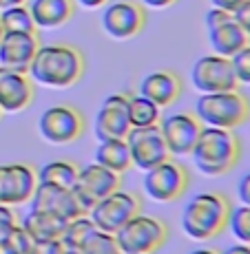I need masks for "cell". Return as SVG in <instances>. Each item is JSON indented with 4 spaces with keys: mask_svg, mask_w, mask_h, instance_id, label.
Segmentation results:
<instances>
[{
    "mask_svg": "<svg viewBox=\"0 0 250 254\" xmlns=\"http://www.w3.org/2000/svg\"><path fill=\"white\" fill-rule=\"evenodd\" d=\"M84 71V58L80 49L65 42L40 45L29 66V75L33 82L51 89H67L80 80Z\"/></svg>",
    "mask_w": 250,
    "mask_h": 254,
    "instance_id": "1",
    "label": "cell"
},
{
    "mask_svg": "<svg viewBox=\"0 0 250 254\" xmlns=\"http://www.w3.org/2000/svg\"><path fill=\"white\" fill-rule=\"evenodd\" d=\"M233 203L224 192H197L182 212V228L195 241H208L228 228Z\"/></svg>",
    "mask_w": 250,
    "mask_h": 254,
    "instance_id": "2",
    "label": "cell"
},
{
    "mask_svg": "<svg viewBox=\"0 0 250 254\" xmlns=\"http://www.w3.org/2000/svg\"><path fill=\"white\" fill-rule=\"evenodd\" d=\"M195 166L208 177L226 175L237 166L242 157V144L239 137L228 128L217 126H204L190 150Z\"/></svg>",
    "mask_w": 250,
    "mask_h": 254,
    "instance_id": "3",
    "label": "cell"
},
{
    "mask_svg": "<svg viewBox=\"0 0 250 254\" xmlns=\"http://www.w3.org/2000/svg\"><path fill=\"white\" fill-rule=\"evenodd\" d=\"M195 115L202 120L204 126H217V128H237L250 117L248 95L239 89L222 91V93H202L195 106Z\"/></svg>",
    "mask_w": 250,
    "mask_h": 254,
    "instance_id": "4",
    "label": "cell"
},
{
    "mask_svg": "<svg viewBox=\"0 0 250 254\" xmlns=\"http://www.w3.org/2000/svg\"><path fill=\"white\" fill-rule=\"evenodd\" d=\"M168 228L158 217L151 214H135L131 221H126L120 230L115 232L120 252H140V254H153L166 243Z\"/></svg>",
    "mask_w": 250,
    "mask_h": 254,
    "instance_id": "5",
    "label": "cell"
},
{
    "mask_svg": "<svg viewBox=\"0 0 250 254\" xmlns=\"http://www.w3.org/2000/svg\"><path fill=\"white\" fill-rule=\"evenodd\" d=\"M206 29H208L210 47L224 58H233L237 51L250 45L244 24L235 20L233 11H226V9L210 7L206 13Z\"/></svg>",
    "mask_w": 250,
    "mask_h": 254,
    "instance_id": "6",
    "label": "cell"
},
{
    "mask_svg": "<svg viewBox=\"0 0 250 254\" xmlns=\"http://www.w3.org/2000/svg\"><path fill=\"white\" fill-rule=\"evenodd\" d=\"M140 210H142V201L137 194L117 188L109 197L100 199V201L91 208L89 217L93 219L97 230L115 234L126 221H131L135 214H140Z\"/></svg>",
    "mask_w": 250,
    "mask_h": 254,
    "instance_id": "7",
    "label": "cell"
},
{
    "mask_svg": "<svg viewBox=\"0 0 250 254\" xmlns=\"http://www.w3.org/2000/svg\"><path fill=\"white\" fill-rule=\"evenodd\" d=\"M190 82L202 93H222L239 89V80L235 75L233 60L219 53H210L195 60L190 69Z\"/></svg>",
    "mask_w": 250,
    "mask_h": 254,
    "instance_id": "8",
    "label": "cell"
},
{
    "mask_svg": "<svg viewBox=\"0 0 250 254\" xmlns=\"http://www.w3.org/2000/svg\"><path fill=\"white\" fill-rule=\"evenodd\" d=\"M186 188H188V170L182 164L170 162V159L146 170L144 175V192L153 201H175L186 192Z\"/></svg>",
    "mask_w": 250,
    "mask_h": 254,
    "instance_id": "9",
    "label": "cell"
},
{
    "mask_svg": "<svg viewBox=\"0 0 250 254\" xmlns=\"http://www.w3.org/2000/svg\"><path fill=\"white\" fill-rule=\"evenodd\" d=\"M124 139H126V144H129L133 166L140 170H144V173L170 157L168 148H166V141L162 137L160 124L131 128Z\"/></svg>",
    "mask_w": 250,
    "mask_h": 254,
    "instance_id": "10",
    "label": "cell"
},
{
    "mask_svg": "<svg viewBox=\"0 0 250 254\" xmlns=\"http://www.w3.org/2000/svg\"><path fill=\"white\" fill-rule=\"evenodd\" d=\"M144 7L135 0H113V2L104 4L102 29L106 31V36L115 38V40H129L144 29Z\"/></svg>",
    "mask_w": 250,
    "mask_h": 254,
    "instance_id": "11",
    "label": "cell"
},
{
    "mask_svg": "<svg viewBox=\"0 0 250 254\" xmlns=\"http://www.w3.org/2000/svg\"><path fill=\"white\" fill-rule=\"evenodd\" d=\"M40 135L51 144H71L84 133V117L78 109L67 104L49 106L38 122Z\"/></svg>",
    "mask_w": 250,
    "mask_h": 254,
    "instance_id": "12",
    "label": "cell"
},
{
    "mask_svg": "<svg viewBox=\"0 0 250 254\" xmlns=\"http://www.w3.org/2000/svg\"><path fill=\"white\" fill-rule=\"evenodd\" d=\"M31 210L53 212L65 221L89 214V208L80 201V197L76 194L73 188H58V186H49L40 182H38L36 190L31 194Z\"/></svg>",
    "mask_w": 250,
    "mask_h": 254,
    "instance_id": "13",
    "label": "cell"
},
{
    "mask_svg": "<svg viewBox=\"0 0 250 254\" xmlns=\"http://www.w3.org/2000/svg\"><path fill=\"white\" fill-rule=\"evenodd\" d=\"M160 128L170 155H190L204 124L195 113L179 111V113H170L162 117Z\"/></svg>",
    "mask_w": 250,
    "mask_h": 254,
    "instance_id": "14",
    "label": "cell"
},
{
    "mask_svg": "<svg viewBox=\"0 0 250 254\" xmlns=\"http://www.w3.org/2000/svg\"><path fill=\"white\" fill-rule=\"evenodd\" d=\"M117 188H122V177L97 162L86 164L84 168H80L78 182L73 186L76 194L80 197V201L89 208V212L100 199L109 197Z\"/></svg>",
    "mask_w": 250,
    "mask_h": 254,
    "instance_id": "15",
    "label": "cell"
},
{
    "mask_svg": "<svg viewBox=\"0 0 250 254\" xmlns=\"http://www.w3.org/2000/svg\"><path fill=\"white\" fill-rule=\"evenodd\" d=\"M38 186V170L27 162L0 166V203L18 206L31 201V194Z\"/></svg>",
    "mask_w": 250,
    "mask_h": 254,
    "instance_id": "16",
    "label": "cell"
},
{
    "mask_svg": "<svg viewBox=\"0 0 250 254\" xmlns=\"http://www.w3.org/2000/svg\"><path fill=\"white\" fill-rule=\"evenodd\" d=\"M131 117H129V95L124 93H113L104 97L100 111L93 122V130L100 141L104 139H124L129 135Z\"/></svg>",
    "mask_w": 250,
    "mask_h": 254,
    "instance_id": "17",
    "label": "cell"
},
{
    "mask_svg": "<svg viewBox=\"0 0 250 254\" xmlns=\"http://www.w3.org/2000/svg\"><path fill=\"white\" fill-rule=\"evenodd\" d=\"M38 47V33H4L0 40V66L27 73Z\"/></svg>",
    "mask_w": 250,
    "mask_h": 254,
    "instance_id": "18",
    "label": "cell"
},
{
    "mask_svg": "<svg viewBox=\"0 0 250 254\" xmlns=\"http://www.w3.org/2000/svg\"><path fill=\"white\" fill-rule=\"evenodd\" d=\"M33 100V84L27 73L0 66V109L2 113L24 111Z\"/></svg>",
    "mask_w": 250,
    "mask_h": 254,
    "instance_id": "19",
    "label": "cell"
},
{
    "mask_svg": "<svg viewBox=\"0 0 250 254\" xmlns=\"http://www.w3.org/2000/svg\"><path fill=\"white\" fill-rule=\"evenodd\" d=\"M179 93H182V80H179L177 73L168 69L146 73L140 82V95L149 97L160 109L170 106L179 97Z\"/></svg>",
    "mask_w": 250,
    "mask_h": 254,
    "instance_id": "20",
    "label": "cell"
},
{
    "mask_svg": "<svg viewBox=\"0 0 250 254\" xmlns=\"http://www.w3.org/2000/svg\"><path fill=\"white\" fill-rule=\"evenodd\" d=\"M20 226L27 230V234L33 239V243H49L62 237L67 228V221L60 219L53 212H45V210H31L27 217L22 219Z\"/></svg>",
    "mask_w": 250,
    "mask_h": 254,
    "instance_id": "21",
    "label": "cell"
},
{
    "mask_svg": "<svg viewBox=\"0 0 250 254\" xmlns=\"http://www.w3.org/2000/svg\"><path fill=\"white\" fill-rule=\"evenodd\" d=\"M29 11L38 29H56L73 16V0H31Z\"/></svg>",
    "mask_w": 250,
    "mask_h": 254,
    "instance_id": "22",
    "label": "cell"
},
{
    "mask_svg": "<svg viewBox=\"0 0 250 254\" xmlns=\"http://www.w3.org/2000/svg\"><path fill=\"white\" fill-rule=\"evenodd\" d=\"M95 162L106 166L109 170L122 175L133 166V159H131V150L126 139H104L100 141L95 150Z\"/></svg>",
    "mask_w": 250,
    "mask_h": 254,
    "instance_id": "23",
    "label": "cell"
},
{
    "mask_svg": "<svg viewBox=\"0 0 250 254\" xmlns=\"http://www.w3.org/2000/svg\"><path fill=\"white\" fill-rule=\"evenodd\" d=\"M78 173H80V168L73 162L56 159V162H49L38 170V182L58 186V188H73L78 182Z\"/></svg>",
    "mask_w": 250,
    "mask_h": 254,
    "instance_id": "24",
    "label": "cell"
},
{
    "mask_svg": "<svg viewBox=\"0 0 250 254\" xmlns=\"http://www.w3.org/2000/svg\"><path fill=\"white\" fill-rule=\"evenodd\" d=\"M0 24L4 33H36V22L31 18V11L24 4L0 9Z\"/></svg>",
    "mask_w": 250,
    "mask_h": 254,
    "instance_id": "25",
    "label": "cell"
},
{
    "mask_svg": "<svg viewBox=\"0 0 250 254\" xmlns=\"http://www.w3.org/2000/svg\"><path fill=\"white\" fill-rule=\"evenodd\" d=\"M129 117L131 126L140 128V126H153L160 124V106L151 102L144 95H129Z\"/></svg>",
    "mask_w": 250,
    "mask_h": 254,
    "instance_id": "26",
    "label": "cell"
},
{
    "mask_svg": "<svg viewBox=\"0 0 250 254\" xmlns=\"http://www.w3.org/2000/svg\"><path fill=\"white\" fill-rule=\"evenodd\" d=\"M95 230H97V228H95V223H93V219L89 217V214H84V217H78V219L67 221V228H65V232H62V239L71 243L73 248H78V250H80V246Z\"/></svg>",
    "mask_w": 250,
    "mask_h": 254,
    "instance_id": "27",
    "label": "cell"
},
{
    "mask_svg": "<svg viewBox=\"0 0 250 254\" xmlns=\"http://www.w3.org/2000/svg\"><path fill=\"white\" fill-rule=\"evenodd\" d=\"M80 254H120V246H117L115 234L95 230L80 246Z\"/></svg>",
    "mask_w": 250,
    "mask_h": 254,
    "instance_id": "28",
    "label": "cell"
},
{
    "mask_svg": "<svg viewBox=\"0 0 250 254\" xmlns=\"http://www.w3.org/2000/svg\"><path fill=\"white\" fill-rule=\"evenodd\" d=\"M228 228L233 230L235 237H237V241L250 243V206L242 203V206L230 210Z\"/></svg>",
    "mask_w": 250,
    "mask_h": 254,
    "instance_id": "29",
    "label": "cell"
},
{
    "mask_svg": "<svg viewBox=\"0 0 250 254\" xmlns=\"http://www.w3.org/2000/svg\"><path fill=\"white\" fill-rule=\"evenodd\" d=\"M230 60H233V69L239 84H250V45H246L242 51H237Z\"/></svg>",
    "mask_w": 250,
    "mask_h": 254,
    "instance_id": "30",
    "label": "cell"
},
{
    "mask_svg": "<svg viewBox=\"0 0 250 254\" xmlns=\"http://www.w3.org/2000/svg\"><path fill=\"white\" fill-rule=\"evenodd\" d=\"M7 241L13 246V250H16L18 254H27L29 250H31V246H33V239L27 234V230L18 223L16 228L11 230V234L7 237Z\"/></svg>",
    "mask_w": 250,
    "mask_h": 254,
    "instance_id": "31",
    "label": "cell"
},
{
    "mask_svg": "<svg viewBox=\"0 0 250 254\" xmlns=\"http://www.w3.org/2000/svg\"><path fill=\"white\" fill-rule=\"evenodd\" d=\"M16 226H18V221H16L13 210L9 206H2V203H0V241H4Z\"/></svg>",
    "mask_w": 250,
    "mask_h": 254,
    "instance_id": "32",
    "label": "cell"
},
{
    "mask_svg": "<svg viewBox=\"0 0 250 254\" xmlns=\"http://www.w3.org/2000/svg\"><path fill=\"white\" fill-rule=\"evenodd\" d=\"M233 16H235L237 22L244 24V29H246V33L250 38V0H244V2L233 11Z\"/></svg>",
    "mask_w": 250,
    "mask_h": 254,
    "instance_id": "33",
    "label": "cell"
},
{
    "mask_svg": "<svg viewBox=\"0 0 250 254\" xmlns=\"http://www.w3.org/2000/svg\"><path fill=\"white\" fill-rule=\"evenodd\" d=\"M237 194H239V201L246 203V206H250V173H246L242 179H239Z\"/></svg>",
    "mask_w": 250,
    "mask_h": 254,
    "instance_id": "34",
    "label": "cell"
},
{
    "mask_svg": "<svg viewBox=\"0 0 250 254\" xmlns=\"http://www.w3.org/2000/svg\"><path fill=\"white\" fill-rule=\"evenodd\" d=\"M219 254H250V243H235V246H228L226 250H222Z\"/></svg>",
    "mask_w": 250,
    "mask_h": 254,
    "instance_id": "35",
    "label": "cell"
},
{
    "mask_svg": "<svg viewBox=\"0 0 250 254\" xmlns=\"http://www.w3.org/2000/svg\"><path fill=\"white\" fill-rule=\"evenodd\" d=\"M210 2H213V7L226 9V11H235V9H237L244 0H210Z\"/></svg>",
    "mask_w": 250,
    "mask_h": 254,
    "instance_id": "36",
    "label": "cell"
},
{
    "mask_svg": "<svg viewBox=\"0 0 250 254\" xmlns=\"http://www.w3.org/2000/svg\"><path fill=\"white\" fill-rule=\"evenodd\" d=\"M27 254H53V241L49 243H33Z\"/></svg>",
    "mask_w": 250,
    "mask_h": 254,
    "instance_id": "37",
    "label": "cell"
},
{
    "mask_svg": "<svg viewBox=\"0 0 250 254\" xmlns=\"http://www.w3.org/2000/svg\"><path fill=\"white\" fill-rule=\"evenodd\" d=\"M142 2L153 9H166V7H170V4H175L177 0H142Z\"/></svg>",
    "mask_w": 250,
    "mask_h": 254,
    "instance_id": "38",
    "label": "cell"
},
{
    "mask_svg": "<svg viewBox=\"0 0 250 254\" xmlns=\"http://www.w3.org/2000/svg\"><path fill=\"white\" fill-rule=\"evenodd\" d=\"M78 4H82V7H86V9H97V7H104L109 0H76Z\"/></svg>",
    "mask_w": 250,
    "mask_h": 254,
    "instance_id": "39",
    "label": "cell"
},
{
    "mask_svg": "<svg viewBox=\"0 0 250 254\" xmlns=\"http://www.w3.org/2000/svg\"><path fill=\"white\" fill-rule=\"evenodd\" d=\"M0 254H18V252L13 250V246L4 239V241H0Z\"/></svg>",
    "mask_w": 250,
    "mask_h": 254,
    "instance_id": "40",
    "label": "cell"
},
{
    "mask_svg": "<svg viewBox=\"0 0 250 254\" xmlns=\"http://www.w3.org/2000/svg\"><path fill=\"white\" fill-rule=\"evenodd\" d=\"M188 254H219V252L213 250V248H195V250H190Z\"/></svg>",
    "mask_w": 250,
    "mask_h": 254,
    "instance_id": "41",
    "label": "cell"
},
{
    "mask_svg": "<svg viewBox=\"0 0 250 254\" xmlns=\"http://www.w3.org/2000/svg\"><path fill=\"white\" fill-rule=\"evenodd\" d=\"M27 0H0V9L2 7H13V4H24Z\"/></svg>",
    "mask_w": 250,
    "mask_h": 254,
    "instance_id": "42",
    "label": "cell"
},
{
    "mask_svg": "<svg viewBox=\"0 0 250 254\" xmlns=\"http://www.w3.org/2000/svg\"><path fill=\"white\" fill-rule=\"evenodd\" d=\"M2 36H4V31H2V24H0V40H2Z\"/></svg>",
    "mask_w": 250,
    "mask_h": 254,
    "instance_id": "43",
    "label": "cell"
},
{
    "mask_svg": "<svg viewBox=\"0 0 250 254\" xmlns=\"http://www.w3.org/2000/svg\"><path fill=\"white\" fill-rule=\"evenodd\" d=\"M120 254H140V252H120Z\"/></svg>",
    "mask_w": 250,
    "mask_h": 254,
    "instance_id": "44",
    "label": "cell"
},
{
    "mask_svg": "<svg viewBox=\"0 0 250 254\" xmlns=\"http://www.w3.org/2000/svg\"><path fill=\"white\" fill-rule=\"evenodd\" d=\"M0 117H2V109H0Z\"/></svg>",
    "mask_w": 250,
    "mask_h": 254,
    "instance_id": "45",
    "label": "cell"
},
{
    "mask_svg": "<svg viewBox=\"0 0 250 254\" xmlns=\"http://www.w3.org/2000/svg\"><path fill=\"white\" fill-rule=\"evenodd\" d=\"M248 104H250V97H248Z\"/></svg>",
    "mask_w": 250,
    "mask_h": 254,
    "instance_id": "46",
    "label": "cell"
}]
</instances>
